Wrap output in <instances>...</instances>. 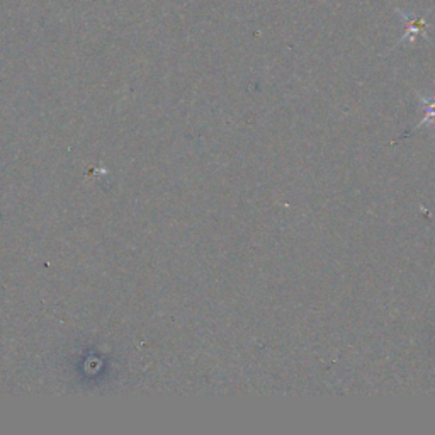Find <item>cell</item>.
<instances>
[{
  "label": "cell",
  "mask_w": 435,
  "mask_h": 435,
  "mask_svg": "<svg viewBox=\"0 0 435 435\" xmlns=\"http://www.w3.org/2000/svg\"><path fill=\"white\" fill-rule=\"evenodd\" d=\"M402 14H403V12H402ZM403 17H404V19H407V23L410 24V34H412V36H415V33H421V29H424V26H425L424 19H412L410 16H404V14H403Z\"/></svg>",
  "instance_id": "obj_1"
}]
</instances>
